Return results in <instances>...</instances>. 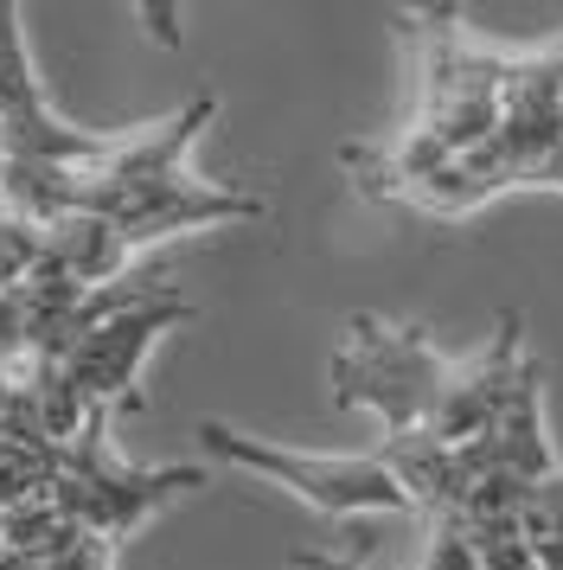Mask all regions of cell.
Returning <instances> with one entry per match:
<instances>
[{
  "label": "cell",
  "mask_w": 563,
  "mask_h": 570,
  "mask_svg": "<svg viewBox=\"0 0 563 570\" xmlns=\"http://www.w3.org/2000/svg\"><path fill=\"white\" fill-rule=\"evenodd\" d=\"M199 442L211 462L244 468V474H263L288 488L295 500H307L314 513L327 519H358V513H416L409 493L397 488V474L378 462V455H314V449H288V442L250 436V430H230L218 416L199 423Z\"/></svg>",
  "instance_id": "cell-4"
},
{
  "label": "cell",
  "mask_w": 563,
  "mask_h": 570,
  "mask_svg": "<svg viewBox=\"0 0 563 570\" xmlns=\"http://www.w3.org/2000/svg\"><path fill=\"white\" fill-rule=\"evenodd\" d=\"M448 365L435 340L416 321H384V314H353L333 346V404L339 411H372L384 436L423 430L435 416V397L448 385Z\"/></svg>",
  "instance_id": "cell-2"
},
{
  "label": "cell",
  "mask_w": 563,
  "mask_h": 570,
  "mask_svg": "<svg viewBox=\"0 0 563 570\" xmlns=\"http://www.w3.org/2000/svg\"><path fill=\"white\" fill-rule=\"evenodd\" d=\"M46 570H116V544H102V539H77L65 558H51Z\"/></svg>",
  "instance_id": "cell-12"
},
{
  "label": "cell",
  "mask_w": 563,
  "mask_h": 570,
  "mask_svg": "<svg viewBox=\"0 0 563 570\" xmlns=\"http://www.w3.org/2000/svg\"><path fill=\"white\" fill-rule=\"evenodd\" d=\"M205 468H135L116 455L109 442V411H90V423L77 430L65 449H58V481H51V500L102 544H122L135 525H148L160 507H174L179 493H199Z\"/></svg>",
  "instance_id": "cell-3"
},
{
  "label": "cell",
  "mask_w": 563,
  "mask_h": 570,
  "mask_svg": "<svg viewBox=\"0 0 563 570\" xmlns=\"http://www.w3.org/2000/svg\"><path fill=\"white\" fill-rule=\"evenodd\" d=\"M0 180H7V148H0Z\"/></svg>",
  "instance_id": "cell-15"
},
{
  "label": "cell",
  "mask_w": 563,
  "mask_h": 570,
  "mask_svg": "<svg viewBox=\"0 0 563 570\" xmlns=\"http://www.w3.org/2000/svg\"><path fill=\"white\" fill-rule=\"evenodd\" d=\"M295 570H365V551H295Z\"/></svg>",
  "instance_id": "cell-13"
},
{
  "label": "cell",
  "mask_w": 563,
  "mask_h": 570,
  "mask_svg": "<svg viewBox=\"0 0 563 570\" xmlns=\"http://www.w3.org/2000/svg\"><path fill=\"white\" fill-rule=\"evenodd\" d=\"M518 372H525V321H518V314H500V334H493V346H481L474 360L448 365V385H442L435 416L423 423V430H429L435 442H448V449L481 442L486 430H493V416L506 411Z\"/></svg>",
  "instance_id": "cell-7"
},
{
  "label": "cell",
  "mask_w": 563,
  "mask_h": 570,
  "mask_svg": "<svg viewBox=\"0 0 563 570\" xmlns=\"http://www.w3.org/2000/svg\"><path fill=\"white\" fill-rule=\"evenodd\" d=\"M0 551H7V513H0Z\"/></svg>",
  "instance_id": "cell-14"
},
{
  "label": "cell",
  "mask_w": 563,
  "mask_h": 570,
  "mask_svg": "<svg viewBox=\"0 0 563 570\" xmlns=\"http://www.w3.org/2000/svg\"><path fill=\"white\" fill-rule=\"evenodd\" d=\"M179 321H192V302L179 288L174 295H154L141 308H122V314H109V321H97L90 334L77 340V353L65 360L77 397L90 411H109V416H116V404H135L141 360L154 353V340L167 334V327H179Z\"/></svg>",
  "instance_id": "cell-6"
},
{
  "label": "cell",
  "mask_w": 563,
  "mask_h": 570,
  "mask_svg": "<svg viewBox=\"0 0 563 570\" xmlns=\"http://www.w3.org/2000/svg\"><path fill=\"white\" fill-rule=\"evenodd\" d=\"M557 449L544 436V365L525 360L518 372V385H512L506 411L493 416V430L481 442H467L461 449V481L474 488L481 474H512V481H544V474H557Z\"/></svg>",
  "instance_id": "cell-8"
},
{
  "label": "cell",
  "mask_w": 563,
  "mask_h": 570,
  "mask_svg": "<svg viewBox=\"0 0 563 570\" xmlns=\"http://www.w3.org/2000/svg\"><path fill=\"white\" fill-rule=\"evenodd\" d=\"M518 525H525V539H532L537 551H557L563 544V468L557 474H544V481H532Z\"/></svg>",
  "instance_id": "cell-10"
},
{
  "label": "cell",
  "mask_w": 563,
  "mask_h": 570,
  "mask_svg": "<svg viewBox=\"0 0 563 570\" xmlns=\"http://www.w3.org/2000/svg\"><path fill=\"white\" fill-rule=\"evenodd\" d=\"M32 104H46V90H39V71H32V58H26L20 7L0 0V122L26 116Z\"/></svg>",
  "instance_id": "cell-9"
},
{
  "label": "cell",
  "mask_w": 563,
  "mask_h": 570,
  "mask_svg": "<svg viewBox=\"0 0 563 570\" xmlns=\"http://www.w3.org/2000/svg\"><path fill=\"white\" fill-rule=\"evenodd\" d=\"M423 570H481L474 539H467V525H461L455 513L429 519V551H423Z\"/></svg>",
  "instance_id": "cell-11"
},
{
  "label": "cell",
  "mask_w": 563,
  "mask_h": 570,
  "mask_svg": "<svg viewBox=\"0 0 563 570\" xmlns=\"http://www.w3.org/2000/svg\"><path fill=\"white\" fill-rule=\"evenodd\" d=\"M83 212L109 218V225L128 237V250L141 257V250L160 244V237L218 232V225H250V218H263L269 206H263L256 193H230V186L199 180V174H174V180L135 186V193H97Z\"/></svg>",
  "instance_id": "cell-5"
},
{
  "label": "cell",
  "mask_w": 563,
  "mask_h": 570,
  "mask_svg": "<svg viewBox=\"0 0 563 570\" xmlns=\"http://www.w3.org/2000/svg\"><path fill=\"white\" fill-rule=\"evenodd\" d=\"M404 32L416 46V129L435 135L448 155H474L500 135V97H506V58L461 27L455 7L404 13Z\"/></svg>",
  "instance_id": "cell-1"
}]
</instances>
